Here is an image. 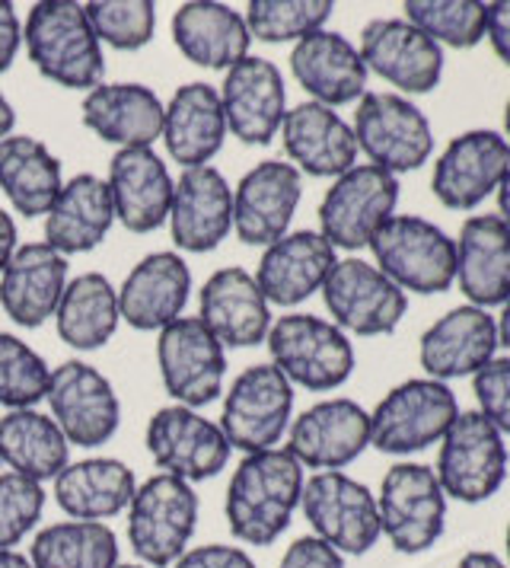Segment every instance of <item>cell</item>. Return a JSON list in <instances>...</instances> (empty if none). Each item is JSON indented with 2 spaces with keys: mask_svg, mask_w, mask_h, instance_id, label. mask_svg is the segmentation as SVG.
Masks as SVG:
<instances>
[{
  "mask_svg": "<svg viewBox=\"0 0 510 568\" xmlns=\"http://www.w3.org/2000/svg\"><path fill=\"white\" fill-rule=\"evenodd\" d=\"M304 483V466L284 447L249 454L230 476L224 501L230 534L246 546H272L300 508Z\"/></svg>",
  "mask_w": 510,
  "mask_h": 568,
  "instance_id": "1",
  "label": "cell"
},
{
  "mask_svg": "<svg viewBox=\"0 0 510 568\" xmlns=\"http://www.w3.org/2000/svg\"><path fill=\"white\" fill-rule=\"evenodd\" d=\"M23 45L42 78L86 93L102 83L105 74L102 42L86 20L83 3L74 0L35 3L26 17Z\"/></svg>",
  "mask_w": 510,
  "mask_h": 568,
  "instance_id": "2",
  "label": "cell"
},
{
  "mask_svg": "<svg viewBox=\"0 0 510 568\" xmlns=\"http://www.w3.org/2000/svg\"><path fill=\"white\" fill-rule=\"evenodd\" d=\"M370 250L382 275L411 294H443L457 282V240L418 214H392Z\"/></svg>",
  "mask_w": 510,
  "mask_h": 568,
  "instance_id": "3",
  "label": "cell"
},
{
  "mask_svg": "<svg viewBox=\"0 0 510 568\" xmlns=\"http://www.w3.org/2000/svg\"><path fill=\"white\" fill-rule=\"evenodd\" d=\"M198 527V495L176 476L156 473L137 486L128 505V542L147 568H170L182 559Z\"/></svg>",
  "mask_w": 510,
  "mask_h": 568,
  "instance_id": "4",
  "label": "cell"
},
{
  "mask_svg": "<svg viewBox=\"0 0 510 568\" xmlns=\"http://www.w3.org/2000/svg\"><path fill=\"white\" fill-rule=\"evenodd\" d=\"M272 364L290 381V387L326 393L338 389L355 371V345L323 316L287 313L268 329Z\"/></svg>",
  "mask_w": 510,
  "mask_h": 568,
  "instance_id": "5",
  "label": "cell"
},
{
  "mask_svg": "<svg viewBox=\"0 0 510 568\" xmlns=\"http://www.w3.org/2000/svg\"><path fill=\"white\" fill-rule=\"evenodd\" d=\"M434 473L447 498H457L462 505L488 501L508 479L504 435L479 409L459 413L440 438Z\"/></svg>",
  "mask_w": 510,
  "mask_h": 568,
  "instance_id": "6",
  "label": "cell"
},
{
  "mask_svg": "<svg viewBox=\"0 0 510 568\" xmlns=\"http://www.w3.org/2000/svg\"><path fill=\"white\" fill-rule=\"evenodd\" d=\"M457 415V393L447 384L411 377L389 389L370 413V444L382 454L408 457L443 438Z\"/></svg>",
  "mask_w": 510,
  "mask_h": 568,
  "instance_id": "7",
  "label": "cell"
},
{
  "mask_svg": "<svg viewBox=\"0 0 510 568\" xmlns=\"http://www.w3.org/2000/svg\"><path fill=\"white\" fill-rule=\"evenodd\" d=\"M380 530L396 552L418 556L443 537L447 495L437 473L425 464H396L386 469L377 495Z\"/></svg>",
  "mask_w": 510,
  "mask_h": 568,
  "instance_id": "8",
  "label": "cell"
},
{
  "mask_svg": "<svg viewBox=\"0 0 510 568\" xmlns=\"http://www.w3.org/2000/svg\"><path fill=\"white\" fill-rule=\"evenodd\" d=\"M300 508L313 527V537L329 542L341 556H364L382 537L377 495L341 469L309 476Z\"/></svg>",
  "mask_w": 510,
  "mask_h": 568,
  "instance_id": "9",
  "label": "cell"
},
{
  "mask_svg": "<svg viewBox=\"0 0 510 568\" xmlns=\"http://www.w3.org/2000/svg\"><path fill=\"white\" fill-rule=\"evenodd\" d=\"M357 151L374 166L399 176L428 163L434 154V131L425 112L399 93H364L355 112Z\"/></svg>",
  "mask_w": 510,
  "mask_h": 568,
  "instance_id": "10",
  "label": "cell"
},
{
  "mask_svg": "<svg viewBox=\"0 0 510 568\" xmlns=\"http://www.w3.org/2000/svg\"><path fill=\"white\" fill-rule=\"evenodd\" d=\"M399 205V176L374 163L351 166L345 176L332 182L319 205V233L335 250H364L374 233L396 214Z\"/></svg>",
  "mask_w": 510,
  "mask_h": 568,
  "instance_id": "11",
  "label": "cell"
},
{
  "mask_svg": "<svg viewBox=\"0 0 510 568\" xmlns=\"http://www.w3.org/2000/svg\"><path fill=\"white\" fill-rule=\"evenodd\" d=\"M294 413V387L275 364L246 367L224 396L221 432L230 447L249 454L275 450Z\"/></svg>",
  "mask_w": 510,
  "mask_h": 568,
  "instance_id": "12",
  "label": "cell"
},
{
  "mask_svg": "<svg viewBox=\"0 0 510 568\" xmlns=\"http://www.w3.org/2000/svg\"><path fill=\"white\" fill-rule=\"evenodd\" d=\"M332 323L348 336H389L408 311L406 291L364 258H338L323 284Z\"/></svg>",
  "mask_w": 510,
  "mask_h": 568,
  "instance_id": "13",
  "label": "cell"
},
{
  "mask_svg": "<svg viewBox=\"0 0 510 568\" xmlns=\"http://www.w3.org/2000/svg\"><path fill=\"white\" fill-rule=\"evenodd\" d=\"M156 364L166 393L178 406L202 409L214 403L227 374V348L198 316H178L156 338Z\"/></svg>",
  "mask_w": 510,
  "mask_h": 568,
  "instance_id": "14",
  "label": "cell"
},
{
  "mask_svg": "<svg viewBox=\"0 0 510 568\" xmlns=\"http://www.w3.org/2000/svg\"><path fill=\"white\" fill-rule=\"evenodd\" d=\"M45 403L68 444L76 447H102L115 438L122 425L119 393L105 374L86 362H64L54 367Z\"/></svg>",
  "mask_w": 510,
  "mask_h": 568,
  "instance_id": "15",
  "label": "cell"
},
{
  "mask_svg": "<svg viewBox=\"0 0 510 568\" xmlns=\"http://www.w3.org/2000/svg\"><path fill=\"white\" fill-rule=\"evenodd\" d=\"M147 450L166 476H176L192 486L214 479L227 466L233 447L217 422L176 403L153 413L147 425Z\"/></svg>",
  "mask_w": 510,
  "mask_h": 568,
  "instance_id": "16",
  "label": "cell"
},
{
  "mask_svg": "<svg viewBox=\"0 0 510 568\" xmlns=\"http://www.w3.org/2000/svg\"><path fill=\"white\" fill-rule=\"evenodd\" d=\"M510 166V144L491 129L462 131L437 156L431 192L450 211H472L498 192Z\"/></svg>",
  "mask_w": 510,
  "mask_h": 568,
  "instance_id": "17",
  "label": "cell"
},
{
  "mask_svg": "<svg viewBox=\"0 0 510 568\" xmlns=\"http://www.w3.org/2000/svg\"><path fill=\"white\" fill-rule=\"evenodd\" d=\"M367 447H370V413L355 399L335 396L309 406L294 418L284 450L300 466L329 473L355 464Z\"/></svg>",
  "mask_w": 510,
  "mask_h": 568,
  "instance_id": "18",
  "label": "cell"
},
{
  "mask_svg": "<svg viewBox=\"0 0 510 568\" xmlns=\"http://www.w3.org/2000/svg\"><path fill=\"white\" fill-rule=\"evenodd\" d=\"M357 52L367 71L392 83L399 97L431 93L443 74V49L408 20H370L360 29Z\"/></svg>",
  "mask_w": 510,
  "mask_h": 568,
  "instance_id": "19",
  "label": "cell"
},
{
  "mask_svg": "<svg viewBox=\"0 0 510 568\" xmlns=\"http://www.w3.org/2000/svg\"><path fill=\"white\" fill-rule=\"evenodd\" d=\"M304 195L300 170L284 160H262L233 189V231L246 246H272L297 214Z\"/></svg>",
  "mask_w": 510,
  "mask_h": 568,
  "instance_id": "20",
  "label": "cell"
},
{
  "mask_svg": "<svg viewBox=\"0 0 510 568\" xmlns=\"http://www.w3.org/2000/svg\"><path fill=\"white\" fill-rule=\"evenodd\" d=\"M109 195L115 221L131 233H153L170 221L176 180L153 148H125L109 163Z\"/></svg>",
  "mask_w": 510,
  "mask_h": 568,
  "instance_id": "21",
  "label": "cell"
},
{
  "mask_svg": "<svg viewBox=\"0 0 510 568\" xmlns=\"http://www.w3.org/2000/svg\"><path fill=\"white\" fill-rule=\"evenodd\" d=\"M498 320L482 307H453L431 323L418 345V362L431 381H459L479 374L494 358L498 348Z\"/></svg>",
  "mask_w": 510,
  "mask_h": 568,
  "instance_id": "22",
  "label": "cell"
},
{
  "mask_svg": "<svg viewBox=\"0 0 510 568\" xmlns=\"http://www.w3.org/2000/svg\"><path fill=\"white\" fill-rule=\"evenodd\" d=\"M221 105L227 115V131L243 144H272L287 115V90L280 71L265 58H243L224 78Z\"/></svg>",
  "mask_w": 510,
  "mask_h": 568,
  "instance_id": "23",
  "label": "cell"
},
{
  "mask_svg": "<svg viewBox=\"0 0 510 568\" xmlns=\"http://www.w3.org/2000/svg\"><path fill=\"white\" fill-rule=\"evenodd\" d=\"M198 320L224 348H253L268 338L272 304L258 291L255 275L239 265L217 268L198 294Z\"/></svg>",
  "mask_w": 510,
  "mask_h": 568,
  "instance_id": "24",
  "label": "cell"
},
{
  "mask_svg": "<svg viewBox=\"0 0 510 568\" xmlns=\"http://www.w3.org/2000/svg\"><path fill=\"white\" fill-rule=\"evenodd\" d=\"M233 231V189L214 166L182 170L170 205V233L185 253H211Z\"/></svg>",
  "mask_w": 510,
  "mask_h": 568,
  "instance_id": "25",
  "label": "cell"
},
{
  "mask_svg": "<svg viewBox=\"0 0 510 568\" xmlns=\"http://www.w3.org/2000/svg\"><path fill=\"white\" fill-rule=\"evenodd\" d=\"M280 141L290 156V166L316 180H338L357 160L351 125L335 109L313 100L287 109L280 122Z\"/></svg>",
  "mask_w": 510,
  "mask_h": 568,
  "instance_id": "26",
  "label": "cell"
},
{
  "mask_svg": "<svg viewBox=\"0 0 510 568\" xmlns=\"http://www.w3.org/2000/svg\"><path fill=\"white\" fill-rule=\"evenodd\" d=\"M335 262V246L319 231L284 233L278 243L265 246L255 284L268 304L297 307L316 291H323Z\"/></svg>",
  "mask_w": 510,
  "mask_h": 568,
  "instance_id": "27",
  "label": "cell"
},
{
  "mask_svg": "<svg viewBox=\"0 0 510 568\" xmlns=\"http://www.w3.org/2000/svg\"><path fill=\"white\" fill-rule=\"evenodd\" d=\"M192 294V272L176 253L144 256L119 287V313L141 333H160L176 323Z\"/></svg>",
  "mask_w": 510,
  "mask_h": 568,
  "instance_id": "28",
  "label": "cell"
},
{
  "mask_svg": "<svg viewBox=\"0 0 510 568\" xmlns=\"http://www.w3.org/2000/svg\"><path fill=\"white\" fill-rule=\"evenodd\" d=\"M68 287V258L45 243H23L0 272V307L23 326L39 329L54 316Z\"/></svg>",
  "mask_w": 510,
  "mask_h": 568,
  "instance_id": "29",
  "label": "cell"
},
{
  "mask_svg": "<svg viewBox=\"0 0 510 568\" xmlns=\"http://www.w3.org/2000/svg\"><path fill=\"white\" fill-rule=\"evenodd\" d=\"M457 282L472 307H501L510 297V227L498 214H472L457 240Z\"/></svg>",
  "mask_w": 510,
  "mask_h": 568,
  "instance_id": "30",
  "label": "cell"
},
{
  "mask_svg": "<svg viewBox=\"0 0 510 568\" xmlns=\"http://www.w3.org/2000/svg\"><path fill=\"white\" fill-rule=\"evenodd\" d=\"M290 71L313 103L348 105L367 93V64L345 36L319 29L300 39L290 52Z\"/></svg>",
  "mask_w": 510,
  "mask_h": 568,
  "instance_id": "31",
  "label": "cell"
},
{
  "mask_svg": "<svg viewBox=\"0 0 510 568\" xmlns=\"http://www.w3.org/2000/svg\"><path fill=\"white\" fill-rule=\"evenodd\" d=\"M163 100L144 83H100L80 105L83 125L105 144L153 148L163 134Z\"/></svg>",
  "mask_w": 510,
  "mask_h": 568,
  "instance_id": "32",
  "label": "cell"
},
{
  "mask_svg": "<svg viewBox=\"0 0 510 568\" xmlns=\"http://www.w3.org/2000/svg\"><path fill=\"white\" fill-rule=\"evenodd\" d=\"M173 42L192 64L207 71H230L249 58L253 36L246 17L230 3L217 0H188L173 17Z\"/></svg>",
  "mask_w": 510,
  "mask_h": 568,
  "instance_id": "33",
  "label": "cell"
},
{
  "mask_svg": "<svg viewBox=\"0 0 510 568\" xmlns=\"http://www.w3.org/2000/svg\"><path fill=\"white\" fill-rule=\"evenodd\" d=\"M163 144L182 170L207 166L227 141V115L211 83H182L163 109Z\"/></svg>",
  "mask_w": 510,
  "mask_h": 568,
  "instance_id": "34",
  "label": "cell"
},
{
  "mask_svg": "<svg viewBox=\"0 0 510 568\" xmlns=\"http://www.w3.org/2000/svg\"><path fill=\"white\" fill-rule=\"evenodd\" d=\"M115 224L109 185L93 173H80L64 182L54 205L45 214V246L61 256H80L96 250Z\"/></svg>",
  "mask_w": 510,
  "mask_h": 568,
  "instance_id": "35",
  "label": "cell"
},
{
  "mask_svg": "<svg viewBox=\"0 0 510 568\" xmlns=\"http://www.w3.org/2000/svg\"><path fill=\"white\" fill-rule=\"evenodd\" d=\"M137 491L131 466L112 457L68 464L54 476L58 508L71 520H105L128 511Z\"/></svg>",
  "mask_w": 510,
  "mask_h": 568,
  "instance_id": "36",
  "label": "cell"
},
{
  "mask_svg": "<svg viewBox=\"0 0 510 568\" xmlns=\"http://www.w3.org/2000/svg\"><path fill=\"white\" fill-rule=\"evenodd\" d=\"M0 189L23 217H45L64 189L61 160L29 134L0 141Z\"/></svg>",
  "mask_w": 510,
  "mask_h": 568,
  "instance_id": "37",
  "label": "cell"
},
{
  "mask_svg": "<svg viewBox=\"0 0 510 568\" xmlns=\"http://www.w3.org/2000/svg\"><path fill=\"white\" fill-rule=\"evenodd\" d=\"M0 464L26 479L45 483L71 464V444L51 415L13 409L0 418Z\"/></svg>",
  "mask_w": 510,
  "mask_h": 568,
  "instance_id": "38",
  "label": "cell"
},
{
  "mask_svg": "<svg viewBox=\"0 0 510 568\" xmlns=\"http://www.w3.org/2000/svg\"><path fill=\"white\" fill-rule=\"evenodd\" d=\"M119 291L100 272H83L68 282L54 311L58 336L76 352H96L119 329Z\"/></svg>",
  "mask_w": 510,
  "mask_h": 568,
  "instance_id": "39",
  "label": "cell"
},
{
  "mask_svg": "<svg viewBox=\"0 0 510 568\" xmlns=\"http://www.w3.org/2000/svg\"><path fill=\"white\" fill-rule=\"evenodd\" d=\"M32 568H119V537L102 520H64L35 534Z\"/></svg>",
  "mask_w": 510,
  "mask_h": 568,
  "instance_id": "40",
  "label": "cell"
},
{
  "mask_svg": "<svg viewBox=\"0 0 510 568\" xmlns=\"http://www.w3.org/2000/svg\"><path fill=\"white\" fill-rule=\"evenodd\" d=\"M335 3L332 0H249L246 27L253 39L262 42H300L306 36L326 29Z\"/></svg>",
  "mask_w": 510,
  "mask_h": 568,
  "instance_id": "41",
  "label": "cell"
},
{
  "mask_svg": "<svg viewBox=\"0 0 510 568\" xmlns=\"http://www.w3.org/2000/svg\"><path fill=\"white\" fill-rule=\"evenodd\" d=\"M406 20L437 45L476 49L484 39V3L479 0H406Z\"/></svg>",
  "mask_w": 510,
  "mask_h": 568,
  "instance_id": "42",
  "label": "cell"
},
{
  "mask_svg": "<svg viewBox=\"0 0 510 568\" xmlns=\"http://www.w3.org/2000/svg\"><path fill=\"white\" fill-rule=\"evenodd\" d=\"M51 367L45 358L13 333H0V406L3 409H35L45 399Z\"/></svg>",
  "mask_w": 510,
  "mask_h": 568,
  "instance_id": "43",
  "label": "cell"
},
{
  "mask_svg": "<svg viewBox=\"0 0 510 568\" xmlns=\"http://www.w3.org/2000/svg\"><path fill=\"white\" fill-rule=\"evenodd\" d=\"M83 10L96 39L119 52L144 49L156 32V7L151 0H93L83 3Z\"/></svg>",
  "mask_w": 510,
  "mask_h": 568,
  "instance_id": "44",
  "label": "cell"
},
{
  "mask_svg": "<svg viewBox=\"0 0 510 568\" xmlns=\"http://www.w3.org/2000/svg\"><path fill=\"white\" fill-rule=\"evenodd\" d=\"M45 508V489L20 473L0 476V549H13L39 524Z\"/></svg>",
  "mask_w": 510,
  "mask_h": 568,
  "instance_id": "45",
  "label": "cell"
},
{
  "mask_svg": "<svg viewBox=\"0 0 510 568\" xmlns=\"http://www.w3.org/2000/svg\"><path fill=\"white\" fill-rule=\"evenodd\" d=\"M472 393L479 399V413L501 435H510V358H491L479 374H472Z\"/></svg>",
  "mask_w": 510,
  "mask_h": 568,
  "instance_id": "46",
  "label": "cell"
},
{
  "mask_svg": "<svg viewBox=\"0 0 510 568\" xmlns=\"http://www.w3.org/2000/svg\"><path fill=\"white\" fill-rule=\"evenodd\" d=\"M173 568H255V562L253 556L246 549H239V546L207 542V546L185 549Z\"/></svg>",
  "mask_w": 510,
  "mask_h": 568,
  "instance_id": "47",
  "label": "cell"
},
{
  "mask_svg": "<svg viewBox=\"0 0 510 568\" xmlns=\"http://www.w3.org/2000/svg\"><path fill=\"white\" fill-rule=\"evenodd\" d=\"M278 568H345V556L319 537H300L287 546Z\"/></svg>",
  "mask_w": 510,
  "mask_h": 568,
  "instance_id": "48",
  "label": "cell"
},
{
  "mask_svg": "<svg viewBox=\"0 0 510 568\" xmlns=\"http://www.w3.org/2000/svg\"><path fill=\"white\" fill-rule=\"evenodd\" d=\"M484 36L494 54L510 68V0L484 3Z\"/></svg>",
  "mask_w": 510,
  "mask_h": 568,
  "instance_id": "49",
  "label": "cell"
},
{
  "mask_svg": "<svg viewBox=\"0 0 510 568\" xmlns=\"http://www.w3.org/2000/svg\"><path fill=\"white\" fill-rule=\"evenodd\" d=\"M20 45H23V23L13 10V3L0 0V74L10 71Z\"/></svg>",
  "mask_w": 510,
  "mask_h": 568,
  "instance_id": "50",
  "label": "cell"
},
{
  "mask_svg": "<svg viewBox=\"0 0 510 568\" xmlns=\"http://www.w3.org/2000/svg\"><path fill=\"white\" fill-rule=\"evenodd\" d=\"M20 233H17V221L0 207V272L7 268V262L13 258V253L20 250Z\"/></svg>",
  "mask_w": 510,
  "mask_h": 568,
  "instance_id": "51",
  "label": "cell"
},
{
  "mask_svg": "<svg viewBox=\"0 0 510 568\" xmlns=\"http://www.w3.org/2000/svg\"><path fill=\"white\" fill-rule=\"evenodd\" d=\"M457 568H508L501 556L488 552V549H476V552H466L457 562Z\"/></svg>",
  "mask_w": 510,
  "mask_h": 568,
  "instance_id": "52",
  "label": "cell"
},
{
  "mask_svg": "<svg viewBox=\"0 0 510 568\" xmlns=\"http://www.w3.org/2000/svg\"><path fill=\"white\" fill-rule=\"evenodd\" d=\"M13 125H17V112H13L10 100H7V97L0 93V141L13 134Z\"/></svg>",
  "mask_w": 510,
  "mask_h": 568,
  "instance_id": "53",
  "label": "cell"
},
{
  "mask_svg": "<svg viewBox=\"0 0 510 568\" xmlns=\"http://www.w3.org/2000/svg\"><path fill=\"white\" fill-rule=\"evenodd\" d=\"M498 217L510 227V166L508 173H504V180H501V185H498Z\"/></svg>",
  "mask_w": 510,
  "mask_h": 568,
  "instance_id": "54",
  "label": "cell"
},
{
  "mask_svg": "<svg viewBox=\"0 0 510 568\" xmlns=\"http://www.w3.org/2000/svg\"><path fill=\"white\" fill-rule=\"evenodd\" d=\"M0 568H32L29 556H20L17 549H0Z\"/></svg>",
  "mask_w": 510,
  "mask_h": 568,
  "instance_id": "55",
  "label": "cell"
},
{
  "mask_svg": "<svg viewBox=\"0 0 510 568\" xmlns=\"http://www.w3.org/2000/svg\"><path fill=\"white\" fill-rule=\"evenodd\" d=\"M498 342L510 348V297L501 304V320H498Z\"/></svg>",
  "mask_w": 510,
  "mask_h": 568,
  "instance_id": "56",
  "label": "cell"
},
{
  "mask_svg": "<svg viewBox=\"0 0 510 568\" xmlns=\"http://www.w3.org/2000/svg\"><path fill=\"white\" fill-rule=\"evenodd\" d=\"M504 141L510 144V100H508V109H504Z\"/></svg>",
  "mask_w": 510,
  "mask_h": 568,
  "instance_id": "57",
  "label": "cell"
},
{
  "mask_svg": "<svg viewBox=\"0 0 510 568\" xmlns=\"http://www.w3.org/2000/svg\"><path fill=\"white\" fill-rule=\"evenodd\" d=\"M504 546H508V566H510V524H508V534H504Z\"/></svg>",
  "mask_w": 510,
  "mask_h": 568,
  "instance_id": "58",
  "label": "cell"
},
{
  "mask_svg": "<svg viewBox=\"0 0 510 568\" xmlns=\"http://www.w3.org/2000/svg\"><path fill=\"white\" fill-rule=\"evenodd\" d=\"M119 568H147V566H122V562H119Z\"/></svg>",
  "mask_w": 510,
  "mask_h": 568,
  "instance_id": "59",
  "label": "cell"
}]
</instances>
